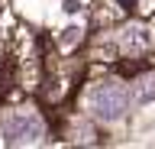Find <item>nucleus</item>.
Wrapping results in <instances>:
<instances>
[{
    "instance_id": "1",
    "label": "nucleus",
    "mask_w": 155,
    "mask_h": 149,
    "mask_svg": "<svg viewBox=\"0 0 155 149\" xmlns=\"http://www.w3.org/2000/svg\"><path fill=\"white\" fill-rule=\"evenodd\" d=\"M87 104H91V110H94L100 120L113 123V120H120V117L126 113L129 97H126V91L120 88L116 81H100V84H94V88H91Z\"/></svg>"
},
{
    "instance_id": "2",
    "label": "nucleus",
    "mask_w": 155,
    "mask_h": 149,
    "mask_svg": "<svg viewBox=\"0 0 155 149\" xmlns=\"http://www.w3.org/2000/svg\"><path fill=\"white\" fill-rule=\"evenodd\" d=\"M3 133H7V143L19 146V143H36L42 136V120L36 113H13L3 123Z\"/></svg>"
},
{
    "instance_id": "3",
    "label": "nucleus",
    "mask_w": 155,
    "mask_h": 149,
    "mask_svg": "<svg viewBox=\"0 0 155 149\" xmlns=\"http://www.w3.org/2000/svg\"><path fill=\"white\" fill-rule=\"evenodd\" d=\"M123 49L126 52H139V49H145L149 46V32L142 29V26H129V29H123Z\"/></svg>"
},
{
    "instance_id": "4",
    "label": "nucleus",
    "mask_w": 155,
    "mask_h": 149,
    "mask_svg": "<svg viewBox=\"0 0 155 149\" xmlns=\"http://www.w3.org/2000/svg\"><path fill=\"white\" fill-rule=\"evenodd\" d=\"M152 97H155V75H145V78L136 81V88H133V100H136V104H149Z\"/></svg>"
}]
</instances>
